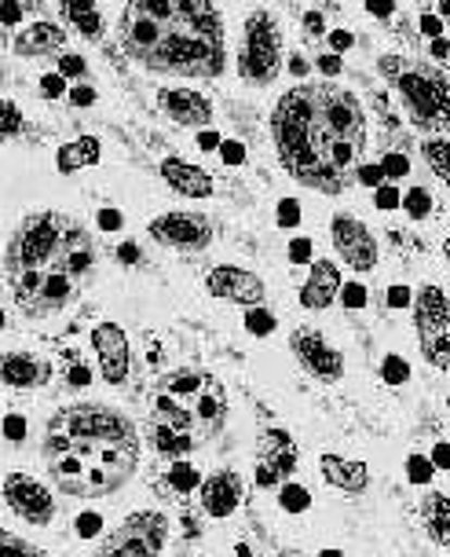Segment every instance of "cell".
Masks as SVG:
<instances>
[{"instance_id":"1","label":"cell","mask_w":450,"mask_h":557,"mask_svg":"<svg viewBox=\"0 0 450 557\" xmlns=\"http://www.w3.org/2000/svg\"><path fill=\"white\" fill-rule=\"evenodd\" d=\"M272 136L278 162L297 184L341 195L363 169L366 114L363 103L334 82L297 85L275 103Z\"/></svg>"},{"instance_id":"2","label":"cell","mask_w":450,"mask_h":557,"mask_svg":"<svg viewBox=\"0 0 450 557\" xmlns=\"http://www.w3.org/2000/svg\"><path fill=\"white\" fill-rule=\"evenodd\" d=\"M96 268L92 232L66 213L26 216L4 253L8 290L26 320H48L74 305L96 278Z\"/></svg>"},{"instance_id":"3","label":"cell","mask_w":450,"mask_h":557,"mask_svg":"<svg viewBox=\"0 0 450 557\" xmlns=\"http://www.w3.org/2000/svg\"><path fill=\"white\" fill-rule=\"evenodd\" d=\"M41 455L63 495L103 499L136 473L139 433L107 404H70L48 418Z\"/></svg>"},{"instance_id":"4","label":"cell","mask_w":450,"mask_h":557,"mask_svg":"<svg viewBox=\"0 0 450 557\" xmlns=\"http://www.w3.org/2000/svg\"><path fill=\"white\" fill-rule=\"evenodd\" d=\"M122 45L139 66L173 77H216L227 59L224 18L205 0H133Z\"/></svg>"},{"instance_id":"5","label":"cell","mask_w":450,"mask_h":557,"mask_svg":"<svg viewBox=\"0 0 450 557\" xmlns=\"http://www.w3.org/2000/svg\"><path fill=\"white\" fill-rule=\"evenodd\" d=\"M227 425V389L209 371H173L150 393L147 441L158 455L184 459Z\"/></svg>"},{"instance_id":"6","label":"cell","mask_w":450,"mask_h":557,"mask_svg":"<svg viewBox=\"0 0 450 557\" xmlns=\"http://www.w3.org/2000/svg\"><path fill=\"white\" fill-rule=\"evenodd\" d=\"M385 77L399 88L410 117L422 128H443L447 125V77L443 70L425 63H407L399 55L382 59Z\"/></svg>"},{"instance_id":"7","label":"cell","mask_w":450,"mask_h":557,"mask_svg":"<svg viewBox=\"0 0 450 557\" xmlns=\"http://www.w3.org/2000/svg\"><path fill=\"white\" fill-rule=\"evenodd\" d=\"M283 66V37L272 12H253L246 18L242 52H238V74L249 85H272Z\"/></svg>"},{"instance_id":"8","label":"cell","mask_w":450,"mask_h":557,"mask_svg":"<svg viewBox=\"0 0 450 557\" xmlns=\"http://www.w3.org/2000/svg\"><path fill=\"white\" fill-rule=\"evenodd\" d=\"M168 543V521L158 510H139L125 517L114 532L99 543L96 557H158Z\"/></svg>"},{"instance_id":"9","label":"cell","mask_w":450,"mask_h":557,"mask_svg":"<svg viewBox=\"0 0 450 557\" xmlns=\"http://www.w3.org/2000/svg\"><path fill=\"white\" fill-rule=\"evenodd\" d=\"M414 326L417 342H422V356L436 371L450 367V312H447V294L439 286H422L414 301Z\"/></svg>"},{"instance_id":"10","label":"cell","mask_w":450,"mask_h":557,"mask_svg":"<svg viewBox=\"0 0 450 557\" xmlns=\"http://www.w3.org/2000/svg\"><path fill=\"white\" fill-rule=\"evenodd\" d=\"M147 232L154 243H162V246H168V250H179V253H198L213 243V224H209V216L187 213V209L154 216Z\"/></svg>"},{"instance_id":"11","label":"cell","mask_w":450,"mask_h":557,"mask_svg":"<svg viewBox=\"0 0 450 557\" xmlns=\"http://www.w3.org/2000/svg\"><path fill=\"white\" fill-rule=\"evenodd\" d=\"M289 348H293L297 363L304 367L315 382L334 385V382H341V377H345V356L337 352V348L329 345L326 337L315 331V326H297V331L289 334Z\"/></svg>"},{"instance_id":"12","label":"cell","mask_w":450,"mask_h":557,"mask_svg":"<svg viewBox=\"0 0 450 557\" xmlns=\"http://www.w3.org/2000/svg\"><path fill=\"white\" fill-rule=\"evenodd\" d=\"M4 503L15 517H23L26 524H37V529H45V524L55 521L52 492L26 473H8L4 476Z\"/></svg>"},{"instance_id":"13","label":"cell","mask_w":450,"mask_h":557,"mask_svg":"<svg viewBox=\"0 0 450 557\" xmlns=\"http://www.w3.org/2000/svg\"><path fill=\"white\" fill-rule=\"evenodd\" d=\"M329 238H334V250L341 253V261L352 268V272H374L377 268V243L363 221H355V216H348V213H337L334 224H329Z\"/></svg>"},{"instance_id":"14","label":"cell","mask_w":450,"mask_h":557,"mask_svg":"<svg viewBox=\"0 0 450 557\" xmlns=\"http://www.w3.org/2000/svg\"><path fill=\"white\" fill-rule=\"evenodd\" d=\"M205 290L213 297H220V301H232V305H242V308L264 305V297H267L264 278H260L257 272H246V268H235V264L213 268V272L205 275Z\"/></svg>"},{"instance_id":"15","label":"cell","mask_w":450,"mask_h":557,"mask_svg":"<svg viewBox=\"0 0 450 557\" xmlns=\"http://www.w3.org/2000/svg\"><path fill=\"white\" fill-rule=\"evenodd\" d=\"M96 363L107 385H125L133 371V352H128V337L117 323H99L92 331Z\"/></svg>"},{"instance_id":"16","label":"cell","mask_w":450,"mask_h":557,"mask_svg":"<svg viewBox=\"0 0 450 557\" xmlns=\"http://www.w3.org/2000/svg\"><path fill=\"white\" fill-rule=\"evenodd\" d=\"M297 470V444L286 430H267L260 436V455H257V484L275 487Z\"/></svg>"},{"instance_id":"17","label":"cell","mask_w":450,"mask_h":557,"mask_svg":"<svg viewBox=\"0 0 450 557\" xmlns=\"http://www.w3.org/2000/svg\"><path fill=\"white\" fill-rule=\"evenodd\" d=\"M242 476L235 470H216L209 473L202 484H198V503H202V510L209 517H216V521H224V517H232L238 510V503H242Z\"/></svg>"},{"instance_id":"18","label":"cell","mask_w":450,"mask_h":557,"mask_svg":"<svg viewBox=\"0 0 450 557\" xmlns=\"http://www.w3.org/2000/svg\"><path fill=\"white\" fill-rule=\"evenodd\" d=\"M52 382V363L37 352H0V385L8 389H41Z\"/></svg>"},{"instance_id":"19","label":"cell","mask_w":450,"mask_h":557,"mask_svg":"<svg viewBox=\"0 0 450 557\" xmlns=\"http://www.w3.org/2000/svg\"><path fill=\"white\" fill-rule=\"evenodd\" d=\"M158 107H162L176 125H187V128H202L209 125V117H213L209 99L191 92V88H162V92H158Z\"/></svg>"},{"instance_id":"20","label":"cell","mask_w":450,"mask_h":557,"mask_svg":"<svg viewBox=\"0 0 450 557\" xmlns=\"http://www.w3.org/2000/svg\"><path fill=\"white\" fill-rule=\"evenodd\" d=\"M337 294H341V268L334 261H315L308 283L300 286V305L312 308V312H323V308L337 301Z\"/></svg>"},{"instance_id":"21","label":"cell","mask_w":450,"mask_h":557,"mask_svg":"<svg viewBox=\"0 0 450 557\" xmlns=\"http://www.w3.org/2000/svg\"><path fill=\"white\" fill-rule=\"evenodd\" d=\"M162 176H165V184L184 198H209L213 195V176H209L205 169L184 162V158H165Z\"/></svg>"},{"instance_id":"22","label":"cell","mask_w":450,"mask_h":557,"mask_svg":"<svg viewBox=\"0 0 450 557\" xmlns=\"http://www.w3.org/2000/svg\"><path fill=\"white\" fill-rule=\"evenodd\" d=\"M63 45H66V29L41 18V23H29L26 29H18L12 48H15V55H23V59H41V55L59 52Z\"/></svg>"},{"instance_id":"23","label":"cell","mask_w":450,"mask_h":557,"mask_svg":"<svg viewBox=\"0 0 450 557\" xmlns=\"http://www.w3.org/2000/svg\"><path fill=\"white\" fill-rule=\"evenodd\" d=\"M318 470H323L326 484L341 487V492H348V495H363L370 487L366 466L355 462V459H345V455H323V459H318Z\"/></svg>"},{"instance_id":"24","label":"cell","mask_w":450,"mask_h":557,"mask_svg":"<svg viewBox=\"0 0 450 557\" xmlns=\"http://www.w3.org/2000/svg\"><path fill=\"white\" fill-rule=\"evenodd\" d=\"M96 162H99V139L92 136L74 139V144H66L63 151H59V169H63V173H74V169L96 165Z\"/></svg>"},{"instance_id":"25","label":"cell","mask_w":450,"mask_h":557,"mask_svg":"<svg viewBox=\"0 0 450 557\" xmlns=\"http://www.w3.org/2000/svg\"><path fill=\"white\" fill-rule=\"evenodd\" d=\"M425 529L433 535V543L447 546L450 540V506H447V495H428L425 503Z\"/></svg>"},{"instance_id":"26","label":"cell","mask_w":450,"mask_h":557,"mask_svg":"<svg viewBox=\"0 0 450 557\" xmlns=\"http://www.w3.org/2000/svg\"><path fill=\"white\" fill-rule=\"evenodd\" d=\"M63 15L77 26V34L88 37V41L103 37V15H99L92 4H63Z\"/></svg>"},{"instance_id":"27","label":"cell","mask_w":450,"mask_h":557,"mask_svg":"<svg viewBox=\"0 0 450 557\" xmlns=\"http://www.w3.org/2000/svg\"><path fill=\"white\" fill-rule=\"evenodd\" d=\"M0 557H48L41 546L26 543L23 535H12L8 529H0Z\"/></svg>"},{"instance_id":"28","label":"cell","mask_w":450,"mask_h":557,"mask_svg":"<svg viewBox=\"0 0 450 557\" xmlns=\"http://www.w3.org/2000/svg\"><path fill=\"white\" fill-rule=\"evenodd\" d=\"M165 487L173 495H187L191 487H198V470H195V466H187V462H176L173 470H168V476H165Z\"/></svg>"},{"instance_id":"29","label":"cell","mask_w":450,"mask_h":557,"mask_svg":"<svg viewBox=\"0 0 450 557\" xmlns=\"http://www.w3.org/2000/svg\"><path fill=\"white\" fill-rule=\"evenodd\" d=\"M23 133V111L12 103V99H0V144Z\"/></svg>"},{"instance_id":"30","label":"cell","mask_w":450,"mask_h":557,"mask_svg":"<svg viewBox=\"0 0 450 557\" xmlns=\"http://www.w3.org/2000/svg\"><path fill=\"white\" fill-rule=\"evenodd\" d=\"M425 158H428V165L436 169V176L439 181H450V165H447V139H428L425 144Z\"/></svg>"},{"instance_id":"31","label":"cell","mask_w":450,"mask_h":557,"mask_svg":"<svg viewBox=\"0 0 450 557\" xmlns=\"http://www.w3.org/2000/svg\"><path fill=\"white\" fill-rule=\"evenodd\" d=\"M407 209H410V216H428L433 198H428V191H410L407 195Z\"/></svg>"},{"instance_id":"32","label":"cell","mask_w":450,"mask_h":557,"mask_svg":"<svg viewBox=\"0 0 450 557\" xmlns=\"http://www.w3.org/2000/svg\"><path fill=\"white\" fill-rule=\"evenodd\" d=\"M246 323H249V331H253V334H267V331L275 326L272 315H267V312H257V308H249Z\"/></svg>"},{"instance_id":"33","label":"cell","mask_w":450,"mask_h":557,"mask_svg":"<svg viewBox=\"0 0 450 557\" xmlns=\"http://www.w3.org/2000/svg\"><path fill=\"white\" fill-rule=\"evenodd\" d=\"M410 481H417V484H425V481H433V470H428V462L425 459H410Z\"/></svg>"},{"instance_id":"34","label":"cell","mask_w":450,"mask_h":557,"mask_svg":"<svg viewBox=\"0 0 450 557\" xmlns=\"http://www.w3.org/2000/svg\"><path fill=\"white\" fill-rule=\"evenodd\" d=\"M385 377H388V382H403V377H407V363L388 360V363H385Z\"/></svg>"},{"instance_id":"35","label":"cell","mask_w":450,"mask_h":557,"mask_svg":"<svg viewBox=\"0 0 450 557\" xmlns=\"http://www.w3.org/2000/svg\"><path fill=\"white\" fill-rule=\"evenodd\" d=\"M45 96H48V99L63 96V82H59V77H45Z\"/></svg>"},{"instance_id":"36","label":"cell","mask_w":450,"mask_h":557,"mask_svg":"<svg viewBox=\"0 0 450 557\" xmlns=\"http://www.w3.org/2000/svg\"><path fill=\"white\" fill-rule=\"evenodd\" d=\"M18 15H23V12H18L15 4H4V8H0V23H15Z\"/></svg>"},{"instance_id":"37","label":"cell","mask_w":450,"mask_h":557,"mask_svg":"<svg viewBox=\"0 0 450 557\" xmlns=\"http://www.w3.org/2000/svg\"><path fill=\"white\" fill-rule=\"evenodd\" d=\"M359 173H363V181H366V184H377V181H382V169H359Z\"/></svg>"},{"instance_id":"38","label":"cell","mask_w":450,"mask_h":557,"mask_svg":"<svg viewBox=\"0 0 450 557\" xmlns=\"http://www.w3.org/2000/svg\"><path fill=\"white\" fill-rule=\"evenodd\" d=\"M308 26H312V34H323V18L318 15H308Z\"/></svg>"},{"instance_id":"39","label":"cell","mask_w":450,"mask_h":557,"mask_svg":"<svg viewBox=\"0 0 450 557\" xmlns=\"http://www.w3.org/2000/svg\"><path fill=\"white\" fill-rule=\"evenodd\" d=\"M422 26H425V34H428V37H433V34H439V23H436V18H425Z\"/></svg>"},{"instance_id":"40","label":"cell","mask_w":450,"mask_h":557,"mask_svg":"<svg viewBox=\"0 0 450 557\" xmlns=\"http://www.w3.org/2000/svg\"><path fill=\"white\" fill-rule=\"evenodd\" d=\"M334 41H337V48H348V45H352V37H348V34H337Z\"/></svg>"},{"instance_id":"41","label":"cell","mask_w":450,"mask_h":557,"mask_svg":"<svg viewBox=\"0 0 450 557\" xmlns=\"http://www.w3.org/2000/svg\"><path fill=\"white\" fill-rule=\"evenodd\" d=\"M323 557H341V554H329V550H326V554H323Z\"/></svg>"}]
</instances>
